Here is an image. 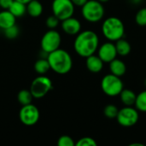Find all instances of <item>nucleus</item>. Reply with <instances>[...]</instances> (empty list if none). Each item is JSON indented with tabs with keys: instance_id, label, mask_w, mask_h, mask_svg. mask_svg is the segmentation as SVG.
<instances>
[{
	"instance_id": "nucleus-1",
	"label": "nucleus",
	"mask_w": 146,
	"mask_h": 146,
	"mask_svg": "<svg viewBox=\"0 0 146 146\" xmlns=\"http://www.w3.org/2000/svg\"><path fill=\"white\" fill-rule=\"evenodd\" d=\"M99 46V38L98 34L92 30L80 31L74 42L75 52L81 57H87L95 54Z\"/></svg>"
},
{
	"instance_id": "nucleus-2",
	"label": "nucleus",
	"mask_w": 146,
	"mask_h": 146,
	"mask_svg": "<svg viewBox=\"0 0 146 146\" xmlns=\"http://www.w3.org/2000/svg\"><path fill=\"white\" fill-rule=\"evenodd\" d=\"M47 60L50 69L58 74H66L73 68V59L71 55L63 49H57L48 54Z\"/></svg>"
},
{
	"instance_id": "nucleus-3",
	"label": "nucleus",
	"mask_w": 146,
	"mask_h": 146,
	"mask_svg": "<svg viewBox=\"0 0 146 146\" xmlns=\"http://www.w3.org/2000/svg\"><path fill=\"white\" fill-rule=\"evenodd\" d=\"M102 33L109 41L115 42L124 37L125 26L123 21L116 16L106 18L102 24Z\"/></svg>"
},
{
	"instance_id": "nucleus-4",
	"label": "nucleus",
	"mask_w": 146,
	"mask_h": 146,
	"mask_svg": "<svg viewBox=\"0 0 146 146\" xmlns=\"http://www.w3.org/2000/svg\"><path fill=\"white\" fill-rule=\"evenodd\" d=\"M81 8L82 16L88 22H98L104 16V7L98 0H88Z\"/></svg>"
},
{
	"instance_id": "nucleus-5",
	"label": "nucleus",
	"mask_w": 146,
	"mask_h": 146,
	"mask_svg": "<svg viewBox=\"0 0 146 146\" xmlns=\"http://www.w3.org/2000/svg\"><path fill=\"white\" fill-rule=\"evenodd\" d=\"M101 88L104 93L107 96L116 97L119 96L124 89V86L121 77L110 73L103 77L101 80Z\"/></svg>"
},
{
	"instance_id": "nucleus-6",
	"label": "nucleus",
	"mask_w": 146,
	"mask_h": 146,
	"mask_svg": "<svg viewBox=\"0 0 146 146\" xmlns=\"http://www.w3.org/2000/svg\"><path fill=\"white\" fill-rule=\"evenodd\" d=\"M53 89V84L51 80L44 75L36 77L31 83L30 92L33 96V98H42L47 95Z\"/></svg>"
},
{
	"instance_id": "nucleus-7",
	"label": "nucleus",
	"mask_w": 146,
	"mask_h": 146,
	"mask_svg": "<svg viewBox=\"0 0 146 146\" xmlns=\"http://www.w3.org/2000/svg\"><path fill=\"white\" fill-rule=\"evenodd\" d=\"M115 119L121 127H131L138 122L139 119V110L133 106H125L119 110Z\"/></svg>"
},
{
	"instance_id": "nucleus-8",
	"label": "nucleus",
	"mask_w": 146,
	"mask_h": 146,
	"mask_svg": "<svg viewBox=\"0 0 146 146\" xmlns=\"http://www.w3.org/2000/svg\"><path fill=\"white\" fill-rule=\"evenodd\" d=\"M62 43V37L60 33L55 29L47 31L42 37L40 45L44 52L49 54L60 48Z\"/></svg>"
},
{
	"instance_id": "nucleus-9",
	"label": "nucleus",
	"mask_w": 146,
	"mask_h": 146,
	"mask_svg": "<svg viewBox=\"0 0 146 146\" xmlns=\"http://www.w3.org/2000/svg\"><path fill=\"white\" fill-rule=\"evenodd\" d=\"M74 7L71 0H53L51 4L53 15L61 21L74 15Z\"/></svg>"
},
{
	"instance_id": "nucleus-10",
	"label": "nucleus",
	"mask_w": 146,
	"mask_h": 146,
	"mask_svg": "<svg viewBox=\"0 0 146 146\" xmlns=\"http://www.w3.org/2000/svg\"><path fill=\"white\" fill-rule=\"evenodd\" d=\"M40 113L38 109L32 104L22 105L19 111V119L25 126L35 125L38 121Z\"/></svg>"
},
{
	"instance_id": "nucleus-11",
	"label": "nucleus",
	"mask_w": 146,
	"mask_h": 146,
	"mask_svg": "<svg viewBox=\"0 0 146 146\" xmlns=\"http://www.w3.org/2000/svg\"><path fill=\"white\" fill-rule=\"evenodd\" d=\"M98 56L102 59L104 62L107 63H110L111 61L115 59L117 56V51L114 42L108 41L98 46Z\"/></svg>"
},
{
	"instance_id": "nucleus-12",
	"label": "nucleus",
	"mask_w": 146,
	"mask_h": 146,
	"mask_svg": "<svg viewBox=\"0 0 146 146\" xmlns=\"http://www.w3.org/2000/svg\"><path fill=\"white\" fill-rule=\"evenodd\" d=\"M62 28L68 35H77L81 31V23L78 19L71 16L62 21Z\"/></svg>"
},
{
	"instance_id": "nucleus-13",
	"label": "nucleus",
	"mask_w": 146,
	"mask_h": 146,
	"mask_svg": "<svg viewBox=\"0 0 146 146\" xmlns=\"http://www.w3.org/2000/svg\"><path fill=\"white\" fill-rule=\"evenodd\" d=\"M104 62L102 61V59L95 54L87 56L86 60V66L87 69L93 74L100 73L104 68Z\"/></svg>"
},
{
	"instance_id": "nucleus-14",
	"label": "nucleus",
	"mask_w": 146,
	"mask_h": 146,
	"mask_svg": "<svg viewBox=\"0 0 146 146\" xmlns=\"http://www.w3.org/2000/svg\"><path fill=\"white\" fill-rule=\"evenodd\" d=\"M16 17L9 10L4 9L0 11V28L4 30L15 24Z\"/></svg>"
},
{
	"instance_id": "nucleus-15",
	"label": "nucleus",
	"mask_w": 146,
	"mask_h": 146,
	"mask_svg": "<svg viewBox=\"0 0 146 146\" xmlns=\"http://www.w3.org/2000/svg\"><path fill=\"white\" fill-rule=\"evenodd\" d=\"M110 71L111 74L121 77L127 72V66L122 60L115 58L110 62Z\"/></svg>"
},
{
	"instance_id": "nucleus-16",
	"label": "nucleus",
	"mask_w": 146,
	"mask_h": 146,
	"mask_svg": "<svg viewBox=\"0 0 146 146\" xmlns=\"http://www.w3.org/2000/svg\"><path fill=\"white\" fill-rule=\"evenodd\" d=\"M43 5L38 0H32L27 4V14L33 18L40 16L43 13Z\"/></svg>"
},
{
	"instance_id": "nucleus-17",
	"label": "nucleus",
	"mask_w": 146,
	"mask_h": 146,
	"mask_svg": "<svg viewBox=\"0 0 146 146\" xmlns=\"http://www.w3.org/2000/svg\"><path fill=\"white\" fill-rule=\"evenodd\" d=\"M120 98L125 106H133L135 104L137 95L130 89H123L120 93Z\"/></svg>"
},
{
	"instance_id": "nucleus-18",
	"label": "nucleus",
	"mask_w": 146,
	"mask_h": 146,
	"mask_svg": "<svg viewBox=\"0 0 146 146\" xmlns=\"http://www.w3.org/2000/svg\"><path fill=\"white\" fill-rule=\"evenodd\" d=\"M115 44L117 55H119L121 56H126L131 52L132 47H131L130 43L127 40L124 39L123 38L115 41Z\"/></svg>"
},
{
	"instance_id": "nucleus-19",
	"label": "nucleus",
	"mask_w": 146,
	"mask_h": 146,
	"mask_svg": "<svg viewBox=\"0 0 146 146\" xmlns=\"http://www.w3.org/2000/svg\"><path fill=\"white\" fill-rule=\"evenodd\" d=\"M9 10L16 18H19V17L23 16L27 13V4L14 0V2L12 3V4L10 5V7L9 9Z\"/></svg>"
},
{
	"instance_id": "nucleus-20",
	"label": "nucleus",
	"mask_w": 146,
	"mask_h": 146,
	"mask_svg": "<svg viewBox=\"0 0 146 146\" xmlns=\"http://www.w3.org/2000/svg\"><path fill=\"white\" fill-rule=\"evenodd\" d=\"M50 69V63H49L47 58L46 59H44V58L38 59L34 63V70L39 75L45 74Z\"/></svg>"
},
{
	"instance_id": "nucleus-21",
	"label": "nucleus",
	"mask_w": 146,
	"mask_h": 146,
	"mask_svg": "<svg viewBox=\"0 0 146 146\" xmlns=\"http://www.w3.org/2000/svg\"><path fill=\"white\" fill-rule=\"evenodd\" d=\"M33 98V96L31 93L30 90L22 89L17 94V100L19 104H21V105H27V104H32Z\"/></svg>"
},
{
	"instance_id": "nucleus-22",
	"label": "nucleus",
	"mask_w": 146,
	"mask_h": 146,
	"mask_svg": "<svg viewBox=\"0 0 146 146\" xmlns=\"http://www.w3.org/2000/svg\"><path fill=\"white\" fill-rule=\"evenodd\" d=\"M134 105L139 112L146 113V90L137 95Z\"/></svg>"
},
{
	"instance_id": "nucleus-23",
	"label": "nucleus",
	"mask_w": 146,
	"mask_h": 146,
	"mask_svg": "<svg viewBox=\"0 0 146 146\" xmlns=\"http://www.w3.org/2000/svg\"><path fill=\"white\" fill-rule=\"evenodd\" d=\"M3 34L9 39H15V38H16L19 36V34H20V29L15 24V25H13V26H11V27L4 29L3 30Z\"/></svg>"
},
{
	"instance_id": "nucleus-24",
	"label": "nucleus",
	"mask_w": 146,
	"mask_h": 146,
	"mask_svg": "<svg viewBox=\"0 0 146 146\" xmlns=\"http://www.w3.org/2000/svg\"><path fill=\"white\" fill-rule=\"evenodd\" d=\"M119 109L115 104H108L104 107V114L109 119H115L117 116Z\"/></svg>"
},
{
	"instance_id": "nucleus-25",
	"label": "nucleus",
	"mask_w": 146,
	"mask_h": 146,
	"mask_svg": "<svg viewBox=\"0 0 146 146\" xmlns=\"http://www.w3.org/2000/svg\"><path fill=\"white\" fill-rule=\"evenodd\" d=\"M135 21L140 27H146V7L140 9L136 13Z\"/></svg>"
},
{
	"instance_id": "nucleus-26",
	"label": "nucleus",
	"mask_w": 146,
	"mask_h": 146,
	"mask_svg": "<svg viewBox=\"0 0 146 146\" xmlns=\"http://www.w3.org/2000/svg\"><path fill=\"white\" fill-rule=\"evenodd\" d=\"M57 145L59 146H74L75 143L74 139L68 135H62L57 140Z\"/></svg>"
},
{
	"instance_id": "nucleus-27",
	"label": "nucleus",
	"mask_w": 146,
	"mask_h": 146,
	"mask_svg": "<svg viewBox=\"0 0 146 146\" xmlns=\"http://www.w3.org/2000/svg\"><path fill=\"white\" fill-rule=\"evenodd\" d=\"M76 146H97V142L94 139L91 137H84L80 139L77 143H75Z\"/></svg>"
},
{
	"instance_id": "nucleus-28",
	"label": "nucleus",
	"mask_w": 146,
	"mask_h": 146,
	"mask_svg": "<svg viewBox=\"0 0 146 146\" xmlns=\"http://www.w3.org/2000/svg\"><path fill=\"white\" fill-rule=\"evenodd\" d=\"M61 21L56 16V15H54L53 14L51 15H50L47 19H46V21H45V25H46V27H48V28H50V29H55L58 25H59V22H60Z\"/></svg>"
},
{
	"instance_id": "nucleus-29",
	"label": "nucleus",
	"mask_w": 146,
	"mask_h": 146,
	"mask_svg": "<svg viewBox=\"0 0 146 146\" xmlns=\"http://www.w3.org/2000/svg\"><path fill=\"white\" fill-rule=\"evenodd\" d=\"M14 0H0V8L3 9H9Z\"/></svg>"
},
{
	"instance_id": "nucleus-30",
	"label": "nucleus",
	"mask_w": 146,
	"mask_h": 146,
	"mask_svg": "<svg viewBox=\"0 0 146 146\" xmlns=\"http://www.w3.org/2000/svg\"><path fill=\"white\" fill-rule=\"evenodd\" d=\"M72 3H74V6H78V7H82L88 0H71Z\"/></svg>"
},
{
	"instance_id": "nucleus-31",
	"label": "nucleus",
	"mask_w": 146,
	"mask_h": 146,
	"mask_svg": "<svg viewBox=\"0 0 146 146\" xmlns=\"http://www.w3.org/2000/svg\"><path fill=\"white\" fill-rule=\"evenodd\" d=\"M15 1H18V2H21V3H25V4H27L30 1H32V0H15Z\"/></svg>"
},
{
	"instance_id": "nucleus-32",
	"label": "nucleus",
	"mask_w": 146,
	"mask_h": 146,
	"mask_svg": "<svg viewBox=\"0 0 146 146\" xmlns=\"http://www.w3.org/2000/svg\"><path fill=\"white\" fill-rule=\"evenodd\" d=\"M130 146H144V145H142V144H135V143H133V144L130 145Z\"/></svg>"
},
{
	"instance_id": "nucleus-33",
	"label": "nucleus",
	"mask_w": 146,
	"mask_h": 146,
	"mask_svg": "<svg viewBox=\"0 0 146 146\" xmlns=\"http://www.w3.org/2000/svg\"><path fill=\"white\" fill-rule=\"evenodd\" d=\"M99 2H101V3H106V2H108V1H110V0H98Z\"/></svg>"
},
{
	"instance_id": "nucleus-34",
	"label": "nucleus",
	"mask_w": 146,
	"mask_h": 146,
	"mask_svg": "<svg viewBox=\"0 0 146 146\" xmlns=\"http://www.w3.org/2000/svg\"><path fill=\"white\" fill-rule=\"evenodd\" d=\"M133 1L134 3H139V2H140L141 0H133Z\"/></svg>"
},
{
	"instance_id": "nucleus-35",
	"label": "nucleus",
	"mask_w": 146,
	"mask_h": 146,
	"mask_svg": "<svg viewBox=\"0 0 146 146\" xmlns=\"http://www.w3.org/2000/svg\"><path fill=\"white\" fill-rule=\"evenodd\" d=\"M145 86H146V79H145Z\"/></svg>"
},
{
	"instance_id": "nucleus-36",
	"label": "nucleus",
	"mask_w": 146,
	"mask_h": 146,
	"mask_svg": "<svg viewBox=\"0 0 146 146\" xmlns=\"http://www.w3.org/2000/svg\"><path fill=\"white\" fill-rule=\"evenodd\" d=\"M0 9H1V8H0Z\"/></svg>"
}]
</instances>
